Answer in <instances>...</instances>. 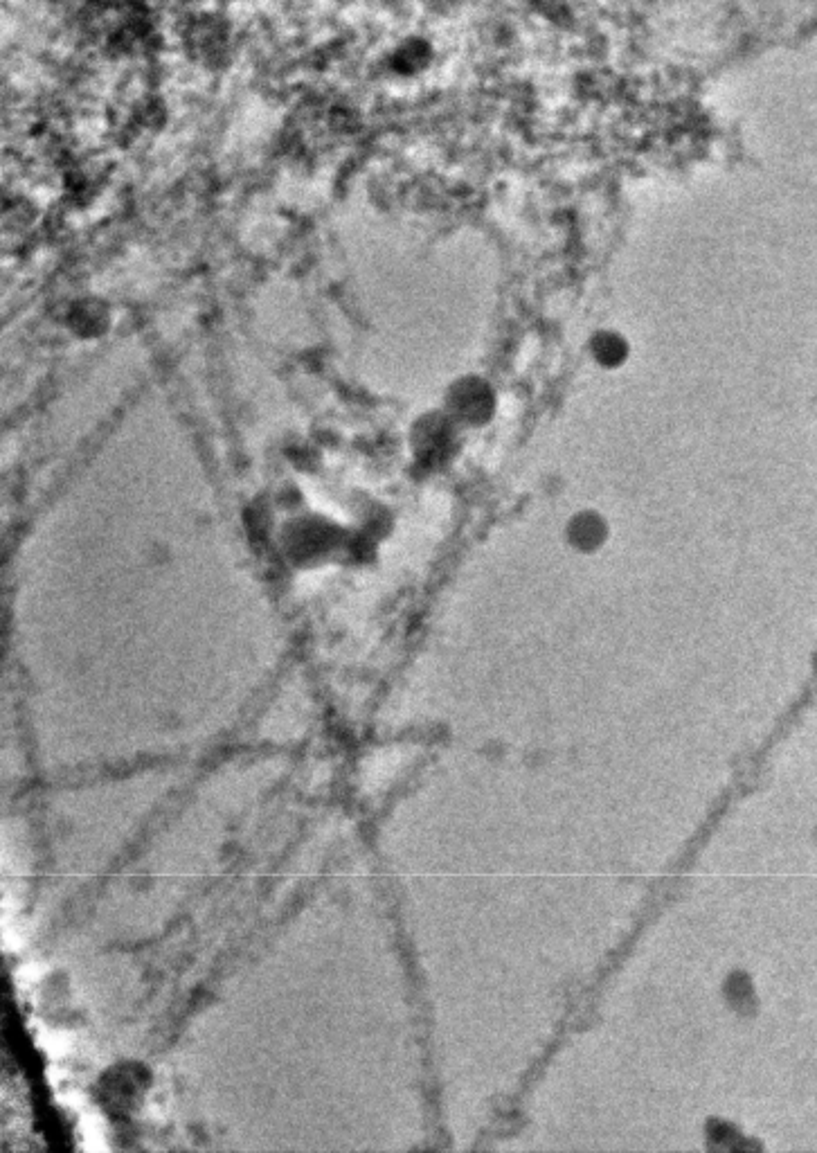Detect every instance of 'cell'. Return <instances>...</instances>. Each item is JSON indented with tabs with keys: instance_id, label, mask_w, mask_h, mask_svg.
Here are the masks:
<instances>
[{
	"instance_id": "obj_2",
	"label": "cell",
	"mask_w": 817,
	"mask_h": 1153,
	"mask_svg": "<svg viewBox=\"0 0 817 1153\" xmlns=\"http://www.w3.org/2000/svg\"><path fill=\"white\" fill-rule=\"evenodd\" d=\"M590 354L597 365L606 370H617L628 361L631 356V345L626 338L617 332H597L590 338Z\"/></svg>"
},
{
	"instance_id": "obj_3",
	"label": "cell",
	"mask_w": 817,
	"mask_h": 1153,
	"mask_svg": "<svg viewBox=\"0 0 817 1153\" xmlns=\"http://www.w3.org/2000/svg\"><path fill=\"white\" fill-rule=\"evenodd\" d=\"M491 406L493 399L489 395V390L484 386H475V383H466V386L457 390L455 395V408L460 410L466 419H484L489 415Z\"/></svg>"
},
{
	"instance_id": "obj_1",
	"label": "cell",
	"mask_w": 817,
	"mask_h": 1153,
	"mask_svg": "<svg viewBox=\"0 0 817 1153\" xmlns=\"http://www.w3.org/2000/svg\"><path fill=\"white\" fill-rule=\"evenodd\" d=\"M565 536L574 550L597 552L608 539V523L597 512H579L570 518Z\"/></svg>"
}]
</instances>
